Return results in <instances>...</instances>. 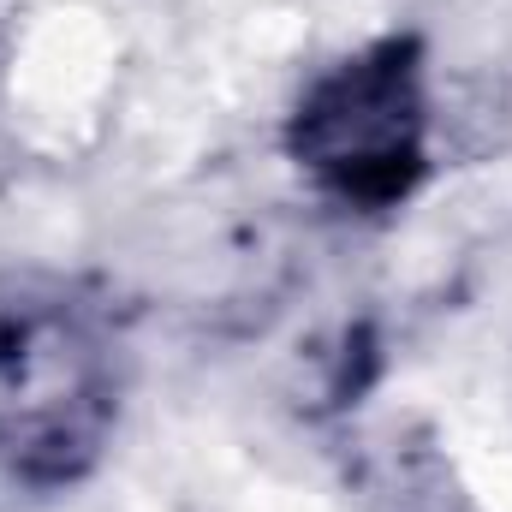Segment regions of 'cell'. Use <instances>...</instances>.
<instances>
[{"label":"cell","instance_id":"6da1fadb","mask_svg":"<svg viewBox=\"0 0 512 512\" xmlns=\"http://www.w3.org/2000/svg\"><path fill=\"white\" fill-rule=\"evenodd\" d=\"M298 161L358 209H382L411 191L423 167V96H417V48L382 42L346 60L334 78L310 90L292 126Z\"/></svg>","mask_w":512,"mask_h":512}]
</instances>
